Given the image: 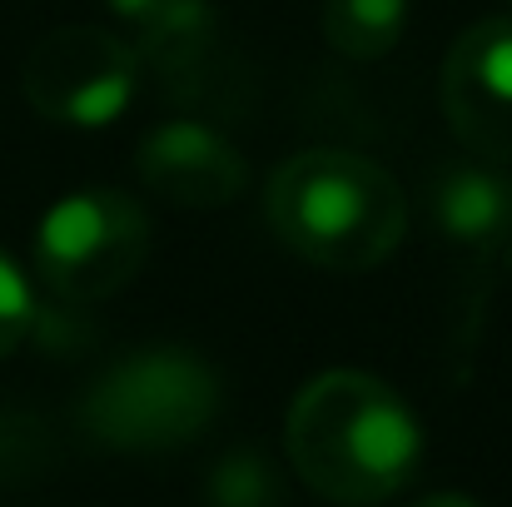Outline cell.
I'll return each mask as SVG.
<instances>
[{"label":"cell","instance_id":"30bf717a","mask_svg":"<svg viewBox=\"0 0 512 507\" xmlns=\"http://www.w3.org/2000/svg\"><path fill=\"white\" fill-rule=\"evenodd\" d=\"M209 507H284V473L259 448H234L209 473Z\"/></svg>","mask_w":512,"mask_h":507},{"label":"cell","instance_id":"8992f818","mask_svg":"<svg viewBox=\"0 0 512 507\" xmlns=\"http://www.w3.org/2000/svg\"><path fill=\"white\" fill-rule=\"evenodd\" d=\"M438 90L458 145L512 165V15L478 20L453 40Z\"/></svg>","mask_w":512,"mask_h":507},{"label":"cell","instance_id":"ba28073f","mask_svg":"<svg viewBox=\"0 0 512 507\" xmlns=\"http://www.w3.org/2000/svg\"><path fill=\"white\" fill-rule=\"evenodd\" d=\"M428 219L463 254H498L512 239V179L498 160H448L428 174Z\"/></svg>","mask_w":512,"mask_h":507},{"label":"cell","instance_id":"9c48e42d","mask_svg":"<svg viewBox=\"0 0 512 507\" xmlns=\"http://www.w3.org/2000/svg\"><path fill=\"white\" fill-rule=\"evenodd\" d=\"M408 30V0H324V40L343 60H383Z\"/></svg>","mask_w":512,"mask_h":507},{"label":"cell","instance_id":"52a82bcc","mask_svg":"<svg viewBox=\"0 0 512 507\" xmlns=\"http://www.w3.org/2000/svg\"><path fill=\"white\" fill-rule=\"evenodd\" d=\"M135 169L145 189L179 209H224L249 189V160L199 120H165L140 140Z\"/></svg>","mask_w":512,"mask_h":507},{"label":"cell","instance_id":"5b68a950","mask_svg":"<svg viewBox=\"0 0 512 507\" xmlns=\"http://www.w3.org/2000/svg\"><path fill=\"white\" fill-rule=\"evenodd\" d=\"M140 70L145 60L135 40L105 25H55L30 45L20 65V90L40 120L100 130L135 105Z\"/></svg>","mask_w":512,"mask_h":507},{"label":"cell","instance_id":"3957f363","mask_svg":"<svg viewBox=\"0 0 512 507\" xmlns=\"http://www.w3.org/2000/svg\"><path fill=\"white\" fill-rule=\"evenodd\" d=\"M219 413V378L189 348H140L110 363L80 398V428L115 453H170Z\"/></svg>","mask_w":512,"mask_h":507},{"label":"cell","instance_id":"8fae6325","mask_svg":"<svg viewBox=\"0 0 512 507\" xmlns=\"http://www.w3.org/2000/svg\"><path fill=\"white\" fill-rule=\"evenodd\" d=\"M50 458V433L40 418L25 413H0V483H20L40 473Z\"/></svg>","mask_w":512,"mask_h":507},{"label":"cell","instance_id":"5bb4252c","mask_svg":"<svg viewBox=\"0 0 512 507\" xmlns=\"http://www.w3.org/2000/svg\"><path fill=\"white\" fill-rule=\"evenodd\" d=\"M413 507H478L473 498H463V493H433V498H423V503Z\"/></svg>","mask_w":512,"mask_h":507},{"label":"cell","instance_id":"6da1fadb","mask_svg":"<svg viewBox=\"0 0 512 507\" xmlns=\"http://www.w3.org/2000/svg\"><path fill=\"white\" fill-rule=\"evenodd\" d=\"M284 448L294 473L339 507H373L403 493L423 458L413 408L373 373L329 368L299 388Z\"/></svg>","mask_w":512,"mask_h":507},{"label":"cell","instance_id":"277c9868","mask_svg":"<svg viewBox=\"0 0 512 507\" xmlns=\"http://www.w3.org/2000/svg\"><path fill=\"white\" fill-rule=\"evenodd\" d=\"M145 259H150V214L125 189L65 194L35 229V274L70 309L115 299L120 289L135 284Z\"/></svg>","mask_w":512,"mask_h":507},{"label":"cell","instance_id":"7c38bea8","mask_svg":"<svg viewBox=\"0 0 512 507\" xmlns=\"http://www.w3.org/2000/svg\"><path fill=\"white\" fill-rule=\"evenodd\" d=\"M30 329H35V294H30L25 274L15 269V259L0 249V358L15 353Z\"/></svg>","mask_w":512,"mask_h":507},{"label":"cell","instance_id":"4fadbf2b","mask_svg":"<svg viewBox=\"0 0 512 507\" xmlns=\"http://www.w3.org/2000/svg\"><path fill=\"white\" fill-rule=\"evenodd\" d=\"M105 5H110V10L130 25V35H140V30H145V25H150V20H155V15H160L170 0H105Z\"/></svg>","mask_w":512,"mask_h":507},{"label":"cell","instance_id":"7a4b0ae2","mask_svg":"<svg viewBox=\"0 0 512 507\" xmlns=\"http://www.w3.org/2000/svg\"><path fill=\"white\" fill-rule=\"evenodd\" d=\"M274 234L329 274H363L383 264L408 234L403 184L368 155L304 150L274 169L264 194Z\"/></svg>","mask_w":512,"mask_h":507}]
</instances>
